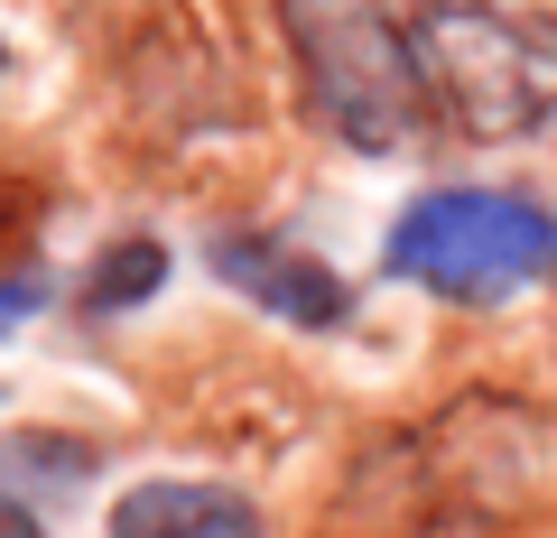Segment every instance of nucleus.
I'll use <instances>...</instances> for the list:
<instances>
[{
    "instance_id": "nucleus-2",
    "label": "nucleus",
    "mask_w": 557,
    "mask_h": 538,
    "mask_svg": "<svg viewBox=\"0 0 557 538\" xmlns=\"http://www.w3.org/2000/svg\"><path fill=\"white\" fill-rule=\"evenodd\" d=\"M278 28H288V57L307 75V102L362 159H391L428 130V84H418L409 28L381 10V0H278Z\"/></svg>"
},
{
    "instance_id": "nucleus-5",
    "label": "nucleus",
    "mask_w": 557,
    "mask_h": 538,
    "mask_svg": "<svg viewBox=\"0 0 557 538\" xmlns=\"http://www.w3.org/2000/svg\"><path fill=\"white\" fill-rule=\"evenodd\" d=\"M102 538H260V511L233 492V483H131L102 520Z\"/></svg>"
},
{
    "instance_id": "nucleus-4",
    "label": "nucleus",
    "mask_w": 557,
    "mask_h": 538,
    "mask_svg": "<svg viewBox=\"0 0 557 538\" xmlns=\"http://www.w3.org/2000/svg\"><path fill=\"white\" fill-rule=\"evenodd\" d=\"M214 270L242 288V298H260L270 316H288V325H344L354 316V298H344L335 270L307 260V251H288V241H270V233H223Z\"/></svg>"
},
{
    "instance_id": "nucleus-3",
    "label": "nucleus",
    "mask_w": 557,
    "mask_h": 538,
    "mask_svg": "<svg viewBox=\"0 0 557 538\" xmlns=\"http://www.w3.org/2000/svg\"><path fill=\"white\" fill-rule=\"evenodd\" d=\"M381 260H391V279L428 288V298L493 306L557 260V214L530 196H502V186H437L391 223Z\"/></svg>"
},
{
    "instance_id": "nucleus-1",
    "label": "nucleus",
    "mask_w": 557,
    "mask_h": 538,
    "mask_svg": "<svg viewBox=\"0 0 557 538\" xmlns=\"http://www.w3.org/2000/svg\"><path fill=\"white\" fill-rule=\"evenodd\" d=\"M409 57L428 112L465 140H520L557 121V20L511 0H409Z\"/></svg>"
},
{
    "instance_id": "nucleus-9",
    "label": "nucleus",
    "mask_w": 557,
    "mask_h": 538,
    "mask_svg": "<svg viewBox=\"0 0 557 538\" xmlns=\"http://www.w3.org/2000/svg\"><path fill=\"white\" fill-rule=\"evenodd\" d=\"M0 538H57L38 520V501H20V492H0Z\"/></svg>"
},
{
    "instance_id": "nucleus-10",
    "label": "nucleus",
    "mask_w": 557,
    "mask_h": 538,
    "mask_svg": "<svg viewBox=\"0 0 557 538\" xmlns=\"http://www.w3.org/2000/svg\"><path fill=\"white\" fill-rule=\"evenodd\" d=\"M0 65H10V47H0Z\"/></svg>"
},
{
    "instance_id": "nucleus-7",
    "label": "nucleus",
    "mask_w": 557,
    "mask_h": 538,
    "mask_svg": "<svg viewBox=\"0 0 557 538\" xmlns=\"http://www.w3.org/2000/svg\"><path fill=\"white\" fill-rule=\"evenodd\" d=\"M159 270H168L159 241H121V251L94 270V306H131V298H149V288H159Z\"/></svg>"
},
{
    "instance_id": "nucleus-8",
    "label": "nucleus",
    "mask_w": 557,
    "mask_h": 538,
    "mask_svg": "<svg viewBox=\"0 0 557 538\" xmlns=\"http://www.w3.org/2000/svg\"><path fill=\"white\" fill-rule=\"evenodd\" d=\"M38 306H47V288H38V279H0V335H10V325H28Z\"/></svg>"
},
{
    "instance_id": "nucleus-6",
    "label": "nucleus",
    "mask_w": 557,
    "mask_h": 538,
    "mask_svg": "<svg viewBox=\"0 0 557 538\" xmlns=\"http://www.w3.org/2000/svg\"><path fill=\"white\" fill-rule=\"evenodd\" d=\"M84 474H94V455H84V446H65V437H10V446H0V492H10V483H28V501H38V492L84 483Z\"/></svg>"
}]
</instances>
